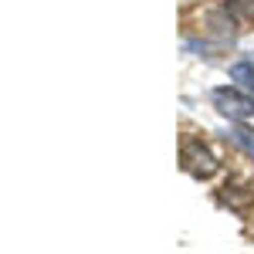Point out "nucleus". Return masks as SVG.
Instances as JSON below:
<instances>
[{"label": "nucleus", "instance_id": "obj_5", "mask_svg": "<svg viewBox=\"0 0 254 254\" xmlns=\"http://www.w3.org/2000/svg\"><path fill=\"white\" fill-rule=\"evenodd\" d=\"M231 78L241 81L244 88H251V92H254V64H251V61H237L234 68H231Z\"/></svg>", "mask_w": 254, "mask_h": 254}, {"label": "nucleus", "instance_id": "obj_6", "mask_svg": "<svg viewBox=\"0 0 254 254\" xmlns=\"http://www.w3.org/2000/svg\"><path fill=\"white\" fill-rule=\"evenodd\" d=\"M227 10H231V17L251 20L254 17V0H227Z\"/></svg>", "mask_w": 254, "mask_h": 254}, {"label": "nucleus", "instance_id": "obj_2", "mask_svg": "<svg viewBox=\"0 0 254 254\" xmlns=\"http://www.w3.org/2000/svg\"><path fill=\"white\" fill-rule=\"evenodd\" d=\"M214 105L220 116H227L231 122H244L254 116V98L241 95L237 88H217L214 92Z\"/></svg>", "mask_w": 254, "mask_h": 254}, {"label": "nucleus", "instance_id": "obj_3", "mask_svg": "<svg viewBox=\"0 0 254 254\" xmlns=\"http://www.w3.org/2000/svg\"><path fill=\"white\" fill-rule=\"evenodd\" d=\"M227 139L231 142H237L248 156H254V129H248V126H241V122H234L231 129H227Z\"/></svg>", "mask_w": 254, "mask_h": 254}, {"label": "nucleus", "instance_id": "obj_1", "mask_svg": "<svg viewBox=\"0 0 254 254\" xmlns=\"http://www.w3.org/2000/svg\"><path fill=\"white\" fill-rule=\"evenodd\" d=\"M180 159H183V170L187 173H193L196 180H210V176L220 170V163H217V156L200 142V139H187L183 142V153H180Z\"/></svg>", "mask_w": 254, "mask_h": 254}, {"label": "nucleus", "instance_id": "obj_4", "mask_svg": "<svg viewBox=\"0 0 254 254\" xmlns=\"http://www.w3.org/2000/svg\"><path fill=\"white\" fill-rule=\"evenodd\" d=\"M220 200H224V203H231L234 210H244V207L254 200V193H248L244 187H231V183H227V187L220 190Z\"/></svg>", "mask_w": 254, "mask_h": 254}]
</instances>
